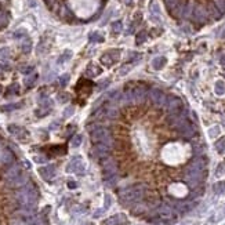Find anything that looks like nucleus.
<instances>
[{
  "label": "nucleus",
  "instance_id": "1",
  "mask_svg": "<svg viewBox=\"0 0 225 225\" xmlns=\"http://www.w3.org/2000/svg\"><path fill=\"white\" fill-rule=\"evenodd\" d=\"M157 217L162 218V220H175L177 215L174 214V210H173L170 206L160 204L159 207H157Z\"/></svg>",
  "mask_w": 225,
  "mask_h": 225
},
{
  "label": "nucleus",
  "instance_id": "2",
  "mask_svg": "<svg viewBox=\"0 0 225 225\" xmlns=\"http://www.w3.org/2000/svg\"><path fill=\"white\" fill-rule=\"evenodd\" d=\"M15 156L8 148H2L0 149V165L3 166H10L14 163Z\"/></svg>",
  "mask_w": 225,
  "mask_h": 225
},
{
  "label": "nucleus",
  "instance_id": "3",
  "mask_svg": "<svg viewBox=\"0 0 225 225\" xmlns=\"http://www.w3.org/2000/svg\"><path fill=\"white\" fill-rule=\"evenodd\" d=\"M21 167L18 166V165H10V166H7V169L4 170V173H3V178L4 180H11V178H14V177H17L18 174H21Z\"/></svg>",
  "mask_w": 225,
  "mask_h": 225
},
{
  "label": "nucleus",
  "instance_id": "4",
  "mask_svg": "<svg viewBox=\"0 0 225 225\" xmlns=\"http://www.w3.org/2000/svg\"><path fill=\"white\" fill-rule=\"evenodd\" d=\"M68 171H73V173H79V174H82L83 170H84V166H83L82 160H80V157H75V159L70 162V165L68 166Z\"/></svg>",
  "mask_w": 225,
  "mask_h": 225
},
{
  "label": "nucleus",
  "instance_id": "5",
  "mask_svg": "<svg viewBox=\"0 0 225 225\" xmlns=\"http://www.w3.org/2000/svg\"><path fill=\"white\" fill-rule=\"evenodd\" d=\"M40 175L43 177L44 180H51L54 175H55V169L54 166H46V167H40L39 169Z\"/></svg>",
  "mask_w": 225,
  "mask_h": 225
},
{
  "label": "nucleus",
  "instance_id": "6",
  "mask_svg": "<svg viewBox=\"0 0 225 225\" xmlns=\"http://www.w3.org/2000/svg\"><path fill=\"white\" fill-rule=\"evenodd\" d=\"M107 225H123L126 224V217L123 214H119V215H115V217L109 218V220L105 221Z\"/></svg>",
  "mask_w": 225,
  "mask_h": 225
},
{
  "label": "nucleus",
  "instance_id": "7",
  "mask_svg": "<svg viewBox=\"0 0 225 225\" xmlns=\"http://www.w3.org/2000/svg\"><path fill=\"white\" fill-rule=\"evenodd\" d=\"M166 64V58L165 57H157V58L153 60V62H152V65H153V68L155 69H160L163 65Z\"/></svg>",
  "mask_w": 225,
  "mask_h": 225
},
{
  "label": "nucleus",
  "instance_id": "8",
  "mask_svg": "<svg viewBox=\"0 0 225 225\" xmlns=\"http://www.w3.org/2000/svg\"><path fill=\"white\" fill-rule=\"evenodd\" d=\"M215 149H217L220 153L225 152V137H223L221 140H218L217 142H215Z\"/></svg>",
  "mask_w": 225,
  "mask_h": 225
},
{
  "label": "nucleus",
  "instance_id": "9",
  "mask_svg": "<svg viewBox=\"0 0 225 225\" xmlns=\"http://www.w3.org/2000/svg\"><path fill=\"white\" fill-rule=\"evenodd\" d=\"M214 191H215V194H218V195L225 194V181L217 182V184L214 185Z\"/></svg>",
  "mask_w": 225,
  "mask_h": 225
},
{
  "label": "nucleus",
  "instance_id": "10",
  "mask_svg": "<svg viewBox=\"0 0 225 225\" xmlns=\"http://www.w3.org/2000/svg\"><path fill=\"white\" fill-rule=\"evenodd\" d=\"M215 93H217V94H224L225 93V84L223 82L217 83V86H215Z\"/></svg>",
  "mask_w": 225,
  "mask_h": 225
},
{
  "label": "nucleus",
  "instance_id": "11",
  "mask_svg": "<svg viewBox=\"0 0 225 225\" xmlns=\"http://www.w3.org/2000/svg\"><path fill=\"white\" fill-rule=\"evenodd\" d=\"M82 144V136H76L72 140V146H79Z\"/></svg>",
  "mask_w": 225,
  "mask_h": 225
},
{
  "label": "nucleus",
  "instance_id": "12",
  "mask_svg": "<svg viewBox=\"0 0 225 225\" xmlns=\"http://www.w3.org/2000/svg\"><path fill=\"white\" fill-rule=\"evenodd\" d=\"M224 171H225V160H224L223 163H220V166H218V169H217V171H215V174H217V175H221Z\"/></svg>",
  "mask_w": 225,
  "mask_h": 225
},
{
  "label": "nucleus",
  "instance_id": "13",
  "mask_svg": "<svg viewBox=\"0 0 225 225\" xmlns=\"http://www.w3.org/2000/svg\"><path fill=\"white\" fill-rule=\"evenodd\" d=\"M218 133H220V128H218V127H213L210 131H208V134H210V137H215Z\"/></svg>",
  "mask_w": 225,
  "mask_h": 225
},
{
  "label": "nucleus",
  "instance_id": "14",
  "mask_svg": "<svg viewBox=\"0 0 225 225\" xmlns=\"http://www.w3.org/2000/svg\"><path fill=\"white\" fill-rule=\"evenodd\" d=\"M122 29V22H115L113 24V31L115 32H120Z\"/></svg>",
  "mask_w": 225,
  "mask_h": 225
},
{
  "label": "nucleus",
  "instance_id": "15",
  "mask_svg": "<svg viewBox=\"0 0 225 225\" xmlns=\"http://www.w3.org/2000/svg\"><path fill=\"white\" fill-rule=\"evenodd\" d=\"M145 40V33L144 32H141L140 35H138V39H137V43H142V41Z\"/></svg>",
  "mask_w": 225,
  "mask_h": 225
},
{
  "label": "nucleus",
  "instance_id": "16",
  "mask_svg": "<svg viewBox=\"0 0 225 225\" xmlns=\"http://www.w3.org/2000/svg\"><path fill=\"white\" fill-rule=\"evenodd\" d=\"M35 160H36L37 163H44V162H46V157H43V156H36V157H35Z\"/></svg>",
  "mask_w": 225,
  "mask_h": 225
},
{
  "label": "nucleus",
  "instance_id": "17",
  "mask_svg": "<svg viewBox=\"0 0 225 225\" xmlns=\"http://www.w3.org/2000/svg\"><path fill=\"white\" fill-rule=\"evenodd\" d=\"M68 186H69L70 189H75V188H76V182H72V181H69V182H68Z\"/></svg>",
  "mask_w": 225,
  "mask_h": 225
},
{
  "label": "nucleus",
  "instance_id": "18",
  "mask_svg": "<svg viewBox=\"0 0 225 225\" xmlns=\"http://www.w3.org/2000/svg\"><path fill=\"white\" fill-rule=\"evenodd\" d=\"M70 113H73V108H68L65 111V116H68V115H70Z\"/></svg>",
  "mask_w": 225,
  "mask_h": 225
},
{
  "label": "nucleus",
  "instance_id": "19",
  "mask_svg": "<svg viewBox=\"0 0 225 225\" xmlns=\"http://www.w3.org/2000/svg\"><path fill=\"white\" fill-rule=\"evenodd\" d=\"M109 204H111V198H109V196H107V200H105V206H107V207H109Z\"/></svg>",
  "mask_w": 225,
  "mask_h": 225
},
{
  "label": "nucleus",
  "instance_id": "20",
  "mask_svg": "<svg viewBox=\"0 0 225 225\" xmlns=\"http://www.w3.org/2000/svg\"><path fill=\"white\" fill-rule=\"evenodd\" d=\"M221 64H223V65L225 66V55L223 57V58H221Z\"/></svg>",
  "mask_w": 225,
  "mask_h": 225
},
{
  "label": "nucleus",
  "instance_id": "21",
  "mask_svg": "<svg viewBox=\"0 0 225 225\" xmlns=\"http://www.w3.org/2000/svg\"><path fill=\"white\" fill-rule=\"evenodd\" d=\"M126 2H127V3H130V0H126Z\"/></svg>",
  "mask_w": 225,
  "mask_h": 225
},
{
  "label": "nucleus",
  "instance_id": "22",
  "mask_svg": "<svg viewBox=\"0 0 225 225\" xmlns=\"http://www.w3.org/2000/svg\"><path fill=\"white\" fill-rule=\"evenodd\" d=\"M0 90H2V89H0Z\"/></svg>",
  "mask_w": 225,
  "mask_h": 225
}]
</instances>
